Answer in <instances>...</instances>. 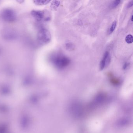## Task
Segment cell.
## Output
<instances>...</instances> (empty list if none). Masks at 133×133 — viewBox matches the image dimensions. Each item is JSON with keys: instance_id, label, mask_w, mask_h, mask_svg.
Wrapping results in <instances>:
<instances>
[{"instance_id": "6da1fadb", "label": "cell", "mask_w": 133, "mask_h": 133, "mask_svg": "<svg viewBox=\"0 0 133 133\" xmlns=\"http://www.w3.org/2000/svg\"><path fill=\"white\" fill-rule=\"evenodd\" d=\"M51 60L54 66L60 70L67 67L71 63L70 59L68 57L61 54H55Z\"/></svg>"}, {"instance_id": "7a4b0ae2", "label": "cell", "mask_w": 133, "mask_h": 133, "mask_svg": "<svg viewBox=\"0 0 133 133\" xmlns=\"http://www.w3.org/2000/svg\"><path fill=\"white\" fill-rule=\"evenodd\" d=\"M51 38L50 32L46 29H42L38 35L39 40L43 44H46L49 42L51 40Z\"/></svg>"}, {"instance_id": "3957f363", "label": "cell", "mask_w": 133, "mask_h": 133, "mask_svg": "<svg viewBox=\"0 0 133 133\" xmlns=\"http://www.w3.org/2000/svg\"><path fill=\"white\" fill-rule=\"evenodd\" d=\"M111 61V56L110 54L108 51L105 52L103 55V58L101 60L99 64V69L103 70L107 68L109 65Z\"/></svg>"}, {"instance_id": "277c9868", "label": "cell", "mask_w": 133, "mask_h": 133, "mask_svg": "<svg viewBox=\"0 0 133 133\" xmlns=\"http://www.w3.org/2000/svg\"><path fill=\"white\" fill-rule=\"evenodd\" d=\"M4 19L7 21H13L15 19V15L14 13L11 10L5 11L3 14Z\"/></svg>"}, {"instance_id": "5b68a950", "label": "cell", "mask_w": 133, "mask_h": 133, "mask_svg": "<svg viewBox=\"0 0 133 133\" xmlns=\"http://www.w3.org/2000/svg\"><path fill=\"white\" fill-rule=\"evenodd\" d=\"M65 46H66V49L70 51L74 50L75 48V46L74 44L70 42L66 43L65 44Z\"/></svg>"}, {"instance_id": "8992f818", "label": "cell", "mask_w": 133, "mask_h": 133, "mask_svg": "<svg viewBox=\"0 0 133 133\" xmlns=\"http://www.w3.org/2000/svg\"><path fill=\"white\" fill-rule=\"evenodd\" d=\"M117 25V21H114L112 23L110 28L109 29V34H111L116 29V27Z\"/></svg>"}, {"instance_id": "52a82bcc", "label": "cell", "mask_w": 133, "mask_h": 133, "mask_svg": "<svg viewBox=\"0 0 133 133\" xmlns=\"http://www.w3.org/2000/svg\"><path fill=\"white\" fill-rule=\"evenodd\" d=\"M125 41L128 44H131L133 42V37L131 35H128L125 38Z\"/></svg>"}, {"instance_id": "ba28073f", "label": "cell", "mask_w": 133, "mask_h": 133, "mask_svg": "<svg viewBox=\"0 0 133 133\" xmlns=\"http://www.w3.org/2000/svg\"><path fill=\"white\" fill-rule=\"evenodd\" d=\"M60 4L59 1H54L52 3V7L54 10H56L59 7Z\"/></svg>"}, {"instance_id": "9c48e42d", "label": "cell", "mask_w": 133, "mask_h": 133, "mask_svg": "<svg viewBox=\"0 0 133 133\" xmlns=\"http://www.w3.org/2000/svg\"><path fill=\"white\" fill-rule=\"evenodd\" d=\"M122 1H114L111 4V7L113 8H115L117 7V6H119L120 4L121 3Z\"/></svg>"}, {"instance_id": "30bf717a", "label": "cell", "mask_w": 133, "mask_h": 133, "mask_svg": "<svg viewBox=\"0 0 133 133\" xmlns=\"http://www.w3.org/2000/svg\"><path fill=\"white\" fill-rule=\"evenodd\" d=\"M50 1H37V2L38 4H40V5H45V4H47L49 3Z\"/></svg>"}, {"instance_id": "8fae6325", "label": "cell", "mask_w": 133, "mask_h": 133, "mask_svg": "<svg viewBox=\"0 0 133 133\" xmlns=\"http://www.w3.org/2000/svg\"><path fill=\"white\" fill-rule=\"evenodd\" d=\"M129 66V63L128 62H126L124 64L123 66V70H127V68H128Z\"/></svg>"}, {"instance_id": "7c38bea8", "label": "cell", "mask_w": 133, "mask_h": 133, "mask_svg": "<svg viewBox=\"0 0 133 133\" xmlns=\"http://www.w3.org/2000/svg\"><path fill=\"white\" fill-rule=\"evenodd\" d=\"M133 4V1H130V2H129V3L128 4L127 7V8H130L132 6Z\"/></svg>"}, {"instance_id": "4fadbf2b", "label": "cell", "mask_w": 133, "mask_h": 133, "mask_svg": "<svg viewBox=\"0 0 133 133\" xmlns=\"http://www.w3.org/2000/svg\"><path fill=\"white\" fill-rule=\"evenodd\" d=\"M131 22L133 21V15H131Z\"/></svg>"}]
</instances>
